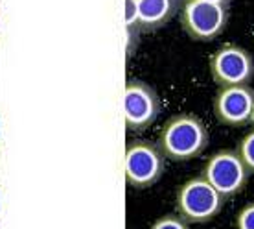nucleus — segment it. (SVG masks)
Segmentation results:
<instances>
[{
	"label": "nucleus",
	"mask_w": 254,
	"mask_h": 229,
	"mask_svg": "<svg viewBox=\"0 0 254 229\" xmlns=\"http://www.w3.org/2000/svg\"><path fill=\"white\" fill-rule=\"evenodd\" d=\"M208 144L206 127L191 114L175 116L166 124L162 131L164 152L175 161H186L203 152Z\"/></svg>",
	"instance_id": "nucleus-1"
},
{
	"label": "nucleus",
	"mask_w": 254,
	"mask_h": 229,
	"mask_svg": "<svg viewBox=\"0 0 254 229\" xmlns=\"http://www.w3.org/2000/svg\"><path fill=\"white\" fill-rule=\"evenodd\" d=\"M179 209L191 222L208 220L221 209V194L204 178H193L179 191Z\"/></svg>",
	"instance_id": "nucleus-2"
},
{
	"label": "nucleus",
	"mask_w": 254,
	"mask_h": 229,
	"mask_svg": "<svg viewBox=\"0 0 254 229\" xmlns=\"http://www.w3.org/2000/svg\"><path fill=\"white\" fill-rule=\"evenodd\" d=\"M227 20L225 7L217 0H188L183 9V26L193 39L216 37Z\"/></svg>",
	"instance_id": "nucleus-3"
},
{
	"label": "nucleus",
	"mask_w": 254,
	"mask_h": 229,
	"mask_svg": "<svg viewBox=\"0 0 254 229\" xmlns=\"http://www.w3.org/2000/svg\"><path fill=\"white\" fill-rule=\"evenodd\" d=\"M247 166L234 152L216 153L204 168V179L221 196H230L242 189L247 181Z\"/></svg>",
	"instance_id": "nucleus-4"
},
{
	"label": "nucleus",
	"mask_w": 254,
	"mask_h": 229,
	"mask_svg": "<svg viewBox=\"0 0 254 229\" xmlns=\"http://www.w3.org/2000/svg\"><path fill=\"white\" fill-rule=\"evenodd\" d=\"M210 69L221 85H247L254 74V61L251 54L240 46H223L212 56Z\"/></svg>",
	"instance_id": "nucleus-5"
},
{
	"label": "nucleus",
	"mask_w": 254,
	"mask_h": 229,
	"mask_svg": "<svg viewBox=\"0 0 254 229\" xmlns=\"http://www.w3.org/2000/svg\"><path fill=\"white\" fill-rule=\"evenodd\" d=\"M160 113V100L157 93L144 82L131 80L124 95V116L129 127L140 129L149 126Z\"/></svg>",
	"instance_id": "nucleus-6"
},
{
	"label": "nucleus",
	"mask_w": 254,
	"mask_h": 229,
	"mask_svg": "<svg viewBox=\"0 0 254 229\" xmlns=\"http://www.w3.org/2000/svg\"><path fill=\"white\" fill-rule=\"evenodd\" d=\"M126 174L134 187H147L155 183L162 174V157L155 146L136 142L126 153Z\"/></svg>",
	"instance_id": "nucleus-7"
},
{
	"label": "nucleus",
	"mask_w": 254,
	"mask_h": 229,
	"mask_svg": "<svg viewBox=\"0 0 254 229\" xmlns=\"http://www.w3.org/2000/svg\"><path fill=\"white\" fill-rule=\"evenodd\" d=\"M216 113L225 124H243L254 113V93L247 85H232L217 95Z\"/></svg>",
	"instance_id": "nucleus-8"
},
{
	"label": "nucleus",
	"mask_w": 254,
	"mask_h": 229,
	"mask_svg": "<svg viewBox=\"0 0 254 229\" xmlns=\"http://www.w3.org/2000/svg\"><path fill=\"white\" fill-rule=\"evenodd\" d=\"M133 22L142 28H159L170 19L173 11L172 0H133Z\"/></svg>",
	"instance_id": "nucleus-9"
},
{
	"label": "nucleus",
	"mask_w": 254,
	"mask_h": 229,
	"mask_svg": "<svg viewBox=\"0 0 254 229\" xmlns=\"http://www.w3.org/2000/svg\"><path fill=\"white\" fill-rule=\"evenodd\" d=\"M240 157H242L243 165L247 166V170L254 172V131L245 137L240 144Z\"/></svg>",
	"instance_id": "nucleus-10"
},
{
	"label": "nucleus",
	"mask_w": 254,
	"mask_h": 229,
	"mask_svg": "<svg viewBox=\"0 0 254 229\" xmlns=\"http://www.w3.org/2000/svg\"><path fill=\"white\" fill-rule=\"evenodd\" d=\"M238 229H254V204L247 205L238 217Z\"/></svg>",
	"instance_id": "nucleus-11"
},
{
	"label": "nucleus",
	"mask_w": 254,
	"mask_h": 229,
	"mask_svg": "<svg viewBox=\"0 0 254 229\" xmlns=\"http://www.w3.org/2000/svg\"><path fill=\"white\" fill-rule=\"evenodd\" d=\"M151 229H188V228H186L185 222L179 220V218L166 217V218H160L159 222L155 224Z\"/></svg>",
	"instance_id": "nucleus-12"
}]
</instances>
